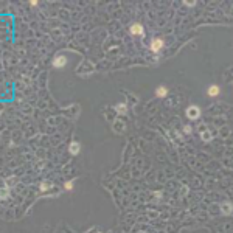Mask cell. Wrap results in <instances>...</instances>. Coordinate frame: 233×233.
Wrapping results in <instances>:
<instances>
[{"label":"cell","mask_w":233,"mask_h":233,"mask_svg":"<svg viewBox=\"0 0 233 233\" xmlns=\"http://www.w3.org/2000/svg\"><path fill=\"white\" fill-rule=\"evenodd\" d=\"M186 116L190 120H198L199 116H201V109L198 106H190L186 109Z\"/></svg>","instance_id":"1"},{"label":"cell","mask_w":233,"mask_h":233,"mask_svg":"<svg viewBox=\"0 0 233 233\" xmlns=\"http://www.w3.org/2000/svg\"><path fill=\"white\" fill-rule=\"evenodd\" d=\"M221 213L225 215V216L231 215V213H233V205H231L230 202H224V204L221 205Z\"/></svg>","instance_id":"2"},{"label":"cell","mask_w":233,"mask_h":233,"mask_svg":"<svg viewBox=\"0 0 233 233\" xmlns=\"http://www.w3.org/2000/svg\"><path fill=\"white\" fill-rule=\"evenodd\" d=\"M162 47H163V41H162V39H154V41L151 42V50L155 51V53H157Z\"/></svg>","instance_id":"3"},{"label":"cell","mask_w":233,"mask_h":233,"mask_svg":"<svg viewBox=\"0 0 233 233\" xmlns=\"http://www.w3.org/2000/svg\"><path fill=\"white\" fill-rule=\"evenodd\" d=\"M67 64V58L65 56H56L55 58V61H53V67H64Z\"/></svg>","instance_id":"4"},{"label":"cell","mask_w":233,"mask_h":233,"mask_svg":"<svg viewBox=\"0 0 233 233\" xmlns=\"http://www.w3.org/2000/svg\"><path fill=\"white\" fill-rule=\"evenodd\" d=\"M68 151H70V154H73V155L80 154V151H81V145L78 143V141H72V143H70V148H68Z\"/></svg>","instance_id":"5"},{"label":"cell","mask_w":233,"mask_h":233,"mask_svg":"<svg viewBox=\"0 0 233 233\" xmlns=\"http://www.w3.org/2000/svg\"><path fill=\"white\" fill-rule=\"evenodd\" d=\"M125 121H120V120H116L115 123H113V131L116 132V134H121L123 131H125Z\"/></svg>","instance_id":"6"},{"label":"cell","mask_w":233,"mask_h":233,"mask_svg":"<svg viewBox=\"0 0 233 233\" xmlns=\"http://www.w3.org/2000/svg\"><path fill=\"white\" fill-rule=\"evenodd\" d=\"M131 33L135 34V36H141V34H143V27H141L140 23H134V25L131 27Z\"/></svg>","instance_id":"7"},{"label":"cell","mask_w":233,"mask_h":233,"mask_svg":"<svg viewBox=\"0 0 233 233\" xmlns=\"http://www.w3.org/2000/svg\"><path fill=\"white\" fill-rule=\"evenodd\" d=\"M115 110H116V113L125 115V113L128 112V106H126L125 103H118V104H115Z\"/></svg>","instance_id":"8"},{"label":"cell","mask_w":233,"mask_h":233,"mask_svg":"<svg viewBox=\"0 0 233 233\" xmlns=\"http://www.w3.org/2000/svg\"><path fill=\"white\" fill-rule=\"evenodd\" d=\"M166 93H168V89H166L165 86H160V87L155 89V95H157L159 98H165V96H166Z\"/></svg>","instance_id":"9"},{"label":"cell","mask_w":233,"mask_h":233,"mask_svg":"<svg viewBox=\"0 0 233 233\" xmlns=\"http://www.w3.org/2000/svg\"><path fill=\"white\" fill-rule=\"evenodd\" d=\"M219 90H221V89H219L216 84H213V86H210V87H208L207 93H208V96H216V95L219 93Z\"/></svg>","instance_id":"10"},{"label":"cell","mask_w":233,"mask_h":233,"mask_svg":"<svg viewBox=\"0 0 233 233\" xmlns=\"http://www.w3.org/2000/svg\"><path fill=\"white\" fill-rule=\"evenodd\" d=\"M201 138H202L204 141H210V140L213 138V135H211L210 131H202V132H201Z\"/></svg>","instance_id":"11"},{"label":"cell","mask_w":233,"mask_h":233,"mask_svg":"<svg viewBox=\"0 0 233 233\" xmlns=\"http://www.w3.org/2000/svg\"><path fill=\"white\" fill-rule=\"evenodd\" d=\"M8 196H10V190H8L6 183H3V185H2V199L5 201V199H6Z\"/></svg>","instance_id":"12"},{"label":"cell","mask_w":233,"mask_h":233,"mask_svg":"<svg viewBox=\"0 0 233 233\" xmlns=\"http://www.w3.org/2000/svg\"><path fill=\"white\" fill-rule=\"evenodd\" d=\"M51 188V183L50 182H42L41 183V191H47V190H50Z\"/></svg>","instance_id":"13"},{"label":"cell","mask_w":233,"mask_h":233,"mask_svg":"<svg viewBox=\"0 0 233 233\" xmlns=\"http://www.w3.org/2000/svg\"><path fill=\"white\" fill-rule=\"evenodd\" d=\"M64 188L68 191V190H72L73 188V182H65V185H64Z\"/></svg>","instance_id":"14"},{"label":"cell","mask_w":233,"mask_h":233,"mask_svg":"<svg viewBox=\"0 0 233 233\" xmlns=\"http://www.w3.org/2000/svg\"><path fill=\"white\" fill-rule=\"evenodd\" d=\"M183 3H185V5H188V6H194V5H196V2H191V0H185Z\"/></svg>","instance_id":"15"},{"label":"cell","mask_w":233,"mask_h":233,"mask_svg":"<svg viewBox=\"0 0 233 233\" xmlns=\"http://www.w3.org/2000/svg\"><path fill=\"white\" fill-rule=\"evenodd\" d=\"M183 131H185L186 134H190V132H191L193 129H191V126H190V125H186V126H183Z\"/></svg>","instance_id":"16"},{"label":"cell","mask_w":233,"mask_h":233,"mask_svg":"<svg viewBox=\"0 0 233 233\" xmlns=\"http://www.w3.org/2000/svg\"><path fill=\"white\" fill-rule=\"evenodd\" d=\"M186 193H188V186H183V188H182V196H185Z\"/></svg>","instance_id":"17"},{"label":"cell","mask_w":233,"mask_h":233,"mask_svg":"<svg viewBox=\"0 0 233 233\" xmlns=\"http://www.w3.org/2000/svg\"><path fill=\"white\" fill-rule=\"evenodd\" d=\"M30 5H33V6H36V5H37V2H36V0H31V2H30Z\"/></svg>","instance_id":"18"},{"label":"cell","mask_w":233,"mask_h":233,"mask_svg":"<svg viewBox=\"0 0 233 233\" xmlns=\"http://www.w3.org/2000/svg\"><path fill=\"white\" fill-rule=\"evenodd\" d=\"M141 233H143V231H141Z\"/></svg>","instance_id":"19"}]
</instances>
